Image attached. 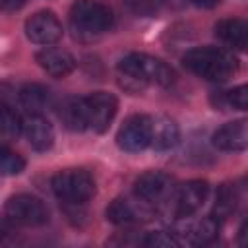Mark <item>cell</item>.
I'll return each instance as SVG.
<instances>
[{
	"label": "cell",
	"mask_w": 248,
	"mask_h": 248,
	"mask_svg": "<svg viewBox=\"0 0 248 248\" xmlns=\"http://www.w3.org/2000/svg\"><path fill=\"white\" fill-rule=\"evenodd\" d=\"M182 64L194 76L207 81H227L238 70V60L232 52L219 46H198L182 56Z\"/></svg>",
	"instance_id": "obj_1"
},
{
	"label": "cell",
	"mask_w": 248,
	"mask_h": 248,
	"mask_svg": "<svg viewBox=\"0 0 248 248\" xmlns=\"http://www.w3.org/2000/svg\"><path fill=\"white\" fill-rule=\"evenodd\" d=\"M118 72L124 74V78L138 83H155L161 87H169L174 81V72L170 66L143 52L126 54L118 62Z\"/></svg>",
	"instance_id": "obj_2"
},
{
	"label": "cell",
	"mask_w": 248,
	"mask_h": 248,
	"mask_svg": "<svg viewBox=\"0 0 248 248\" xmlns=\"http://www.w3.org/2000/svg\"><path fill=\"white\" fill-rule=\"evenodd\" d=\"M112 10L97 0H78L70 10V23L79 35H101L112 27Z\"/></svg>",
	"instance_id": "obj_3"
},
{
	"label": "cell",
	"mask_w": 248,
	"mask_h": 248,
	"mask_svg": "<svg viewBox=\"0 0 248 248\" xmlns=\"http://www.w3.org/2000/svg\"><path fill=\"white\" fill-rule=\"evenodd\" d=\"M52 192L58 200L81 205L95 196V178L85 169H66L52 176Z\"/></svg>",
	"instance_id": "obj_4"
},
{
	"label": "cell",
	"mask_w": 248,
	"mask_h": 248,
	"mask_svg": "<svg viewBox=\"0 0 248 248\" xmlns=\"http://www.w3.org/2000/svg\"><path fill=\"white\" fill-rule=\"evenodd\" d=\"M4 217L12 225L39 227L48 221V209L41 198L31 194H16L4 205Z\"/></svg>",
	"instance_id": "obj_5"
},
{
	"label": "cell",
	"mask_w": 248,
	"mask_h": 248,
	"mask_svg": "<svg viewBox=\"0 0 248 248\" xmlns=\"http://www.w3.org/2000/svg\"><path fill=\"white\" fill-rule=\"evenodd\" d=\"M174 178L161 170H147L134 182V194L149 205H159L174 196Z\"/></svg>",
	"instance_id": "obj_6"
},
{
	"label": "cell",
	"mask_w": 248,
	"mask_h": 248,
	"mask_svg": "<svg viewBox=\"0 0 248 248\" xmlns=\"http://www.w3.org/2000/svg\"><path fill=\"white\" fill-rule=\"evenodd\" d=\"M116 143L122 151L140 153L151 145V118L145 114H134L124 120L116 134Z\"/></svg>",
	"instance_id": "obj_7"
},
{
	"label": "cell",
	"mask_w": 248,
	"mask_h": 248,
	"mask_svg": "<svg viewBox=\"0 0 248 248\" xmlns=\"http://www.w3.org/2000/svg\"><path fill=\"white\" fill-rule=\"evenodd\" d=\"M184 221H180L172 234L178 238L180 244H190V246H203L209 244L217 238L219 232V221L211 215V217H200V219H188L182 217Z\"/></svg>",
	"instance_id": "obj_8"
},
{
	"label": "cell",
	"mask_w": 248,
	"mask_h": 248,
	"mask_svg": "<svg viewBox=\"0 0 248 248\" xmlns=\"http://www.w3.org/2000/svg\"><path fill=\"white\" fill-rule=\"evenodd\" d=\"M87 103V116H89V128L97 134H103L108 130L110 122L116 116L118 101L112 93L107 91H95L89 97H85Z\"/></svg>",
	"instance_id": "obj_9"
},
{
	"label": "cell",
	"mask_w": 248,
	"mask_h": 248,
	"mask_svg": "<svg viewBox=\"0 0 248 248\" xmlns=\"http://www.w3.org/2000/svg\"><path fill=\"white\" fill-rule=\"evenodd\" d=\"M25 33H27L29 41H33L37 45H52V43L60 41V37H62V23L54 12L43 10V12L33 14L25 21Z\"/></svg>",
	"instance_id": "obj_10"
},
{
	"label": "cell",
	"mask_w": 248,
	"mask_h": 248,
	"mask_svg": "<svg viewBox=\"0 0 248 248\" xmlns=\"http://www.w3.org/2000/svg\"><path fill=\"white\" fill-rule=\"evenodd\" d=\"M153 211L151 205L138 200H128V198H116L110 202L107 207V219L114 225H136L151 219Z\"/></svg>",
	"instance_id": "obj_11"
},
{
	"label": "cell",
	"mask_w": 248,
	"mask_h": 248,
	"mask_svg": "<svg viewBox=\"0 0 248 248\" xmlns=\"http://www.w3.org/2000/svg\"><path fill=\"white\" fill-rule=\"evenodd\" d=\"M209 186L205 180H188L174 190V203L178 217H190L196 213L207 200Z\"/></svg>",
	"instance_id": "obj_12"
},
{
	"label": "cell",
	"mask_w": 248,
	"mask_h": 248,
	"mask_svg": "<svg viewBox=\"0 0 248 248\" xmlns=\"http://www.w3.org/2000/svg\"><path fill=\"white\" fill-rule=\"evenodd\" d=\"M21 134L37 151H46L54 143V128L41 112H29L21 118Z\"/></svg>",
	"instance_id": "obj_13"
},
{
	"label": "cell",
	"mask_w": 248,
	"mask_h": 248,
	"mask_svg": "<svg viewBox=\"0 0 248 248\" xmlns=\"http://www.w3.org/2000/svg\"><path fill=\"white\" fill-rule=\"evenodd\" d=\"M213 145L221 151H244L248 147V122L240 118L223 124L213 134Z\"/></svg>",
	"instance_id": "obj_14"
},
{
	"label": "cell",
	"mask_w": 248,
	"mask_h": 248,
	"mask_svg": "<svg viewBox=\"0 0 248 248\" xmlns=\"http://www.w3.org/2000/svg\"><path fill=\"white\" fill-rule=\"evenodd\" d=\"M37 64L52 78H66L68 74L74 72L76 68V60L74 56L68 52V50H62V48H54V46H48V48H43L37 52L35 56Z\"/></svg>",
	"instance_id": "obj_15"
},
{
	"label": "cell",
	"mask_w": 248,
	"mask_h": 248,
	"mask_svg": "<svg viewBox=\"0 0 248 248\" xmlns=\"http://www.w3.org/2000/svg\"><path fill=\"white\" fill-rule=\"evenodd\" d=\"M215 35L229 45L231 48L236 50H244L248 45V25L242 19L236 17H229V19H221L215 25Z\"/></svg>",
	"instance_id": "obj_16"
},
{
	"label": "cell",
	"mask_w": 248,
	"mask_h": 248,
	"mask_svg": "<svg viewBox=\"0 0 248 248\" xmlns=\"http://www.w3.org/2000/svg\"><path fill=\"white\" fill-rule=\"evenodd\" d=\"M180 132L174 120H170L169 116H157L151 118V145L159 151H167L172 149L178 143Z\"/></svg>",
	"instance_id": "obj_17"
},
{
	"label": "cell",
	"mask_w": 248,
	"mask_h": 248,
	"mask_svg": "<svg viewBox=\"0 0 248 248\" xmlns=\"http://www.w3.org/2000/svg\"><path fill=\"white\" fill-rule=\"evenodd\" d=\"M60 118L64 126L72 132H83L89 128V116H87V103L85 97H72L62 105Z\"/></svg>",
	"instance_id": "obj_18"
},
{
	"label": "cell",
	"mask_w": 248,
	"mask_h": 248,
	"mask_svg": "<svg viewBox=\"0 0 248 248\" xmlns=\"http://www.w3.org/2000/svg\"><path fill=\"white\" fill-rule=\"evenodd\" d=\"M19 101L29 112H41L50 105V91L41 83H27L19 91Z\"/></svg>",
	"instance_id": "obj_19"
},
{
	"label": "cell",
	"mask_w": 248,
	"mask_h": 248,
	"mask_svg": "<svg viewBox=\"0 0 248 248\" xmlns=\"http://www.w3.org/2000/svg\"><path fill=\"white\" fill-rule=\"evenodd\" d=\"M238 203V190L234 184H221L217 194H215V203H213V217L215 219H225L229 217Z\"/></svg>",
	"instance_id": "obj_20"
},
{
	"label": "cell",
	"mask_w": 248,
	"mask_h": 248,
	"mask_svg": "<svg viewBox=\"0 0 248 248\" xmlns=\"http://www.w3.org/2000/svg\"><path fill=\"white\" fill-rule=\"evenodd\" d=\"M21 134V118L16 110L0 105V138L6 141L16 140Z\"/></svg>",
	"instance_id": "obj_21"
},
{
	"label": "cell",
	"mask_w": 248,
	"mask_h": 248,
	"mask_svg": "<svg viewBox=\"0 0 248 248\" xmlns=\"http://www.w3.org/2000/svg\"><path fill=\"white\" fill-rule=\"evenodd\" d=\"M25 169V161L19 153L0 145V174L4 176H16Z\"/></svg>",
	"instance_id": "obj_22"
},
{
	"label": "cell",
	"mask_w": 248,
	"mask_h": 248,
	"mask_svg": "<svg viewBox=\"0 0 248 248\" xmlns=\"http://www.w3.org/2000/svg\"><path fill=\"white\" fill-rule=\"evenodd\" d=\"M143 244H145V246H151V248H176V246H180L178 238H176L172 232H167V231L149 232V234L143 238Z\"/></svg>",
	"instance_id": "obj_23"
},
{
	"label": "cell",
	"mask_w": 248,
	"mask_h": 248,
	"mask_svg": "<svg viewBox=\"0 0 248 248\" xmlns=\"http://www.w3.org/2000/svg\"><path fill=\"white\" fill-rule=\"evenodd\" d=\"M225 103L232 108H238V110H246L248 107V87L246 85H238L231 91L225 93Z\"/></svg>",
	"instance_id": "obj_24"
},
{
	"label": "cell",
	"mask_w": 248,
	"mask_h": 248,
	"mask_svg": "<svg viewBox=\"0 0 248 248\" xmlns=\"http://www.w3.org/2000/svg\"><path fill=\"white\" fill-rule=\"evenodd\" d=\"M128 8L140 16H151L157 12L161 0H126Z\"/></svg>",
	"instance_id": "obj_25"
},
{
	"label": "cell",
	"mask_w": 248,
	"mask_h": 248,
	"mask_svg": "<svg viewBox=\"0 0 248 248\" xmlns=\"http://www.w3.org/2000/svg\"><path fill=\"white\" fill-rule=\"evenodd\" d=\"M25 4V0H0V10L2 12H16Z\"/></svg>",
	"instance_id": "obj_26"
},
{
	"label": "cell",
	"mask_w": 248,
	"mask_h": 248,
	"mask_svg": "<svg viewBox=\"0 0 248 248\" xmlns=\"http://www.w3.org/2000/svg\"><path fill=\"white\" fill-rule=\"evenodd\" d=\"M194 6H198V8H215L221 0H190Z\"/></svg>",
	"instance_id": "obj_27"
}]
</instances>
